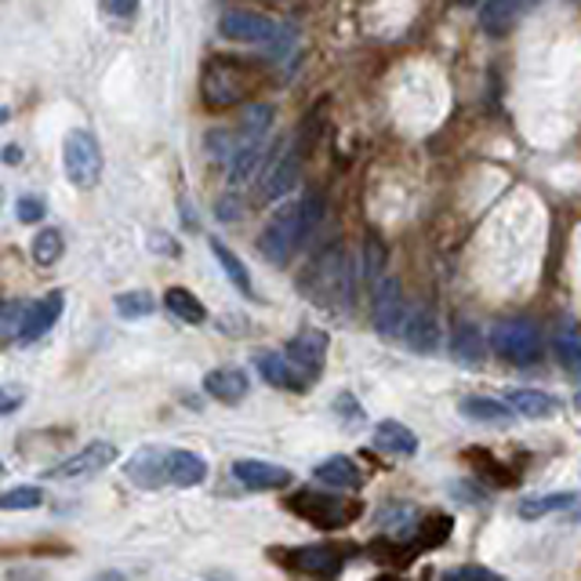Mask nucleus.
Wrapping results in <instances>:
<instances>
[{"instance_id": "2f4dec72", "label": "nucleus", "mask_w": 581, "mask_h": 581, "mask_svg": "<svg viewBox=\"0 0 581 581\" xmlns=\"http://www.w3.org/2000/svg\"><path fill=\"white\" fill-rule=\"evenodd\" d=\"M382 277H385V244L379 236H368V241H363V280L374 288Z\"/></svg>"}, {"instance_id": "37998d69", "label": "nucleus", "mask_w": 581, "mask_h": 581, "mask_svg": "<svg viewBox=\"0 0 581 581\" xmlns=\"http://www.w3.org/2000/svg\"><path fill=\"white\" fill-rule=\"evenodd\" d=\"M574 404H578V407H581V393H578V400H574Z\"/></svg>"}, {"instance_id": "f03ea898", "label": "nucleus", "mask_w": 581, "mask_h": 581, "mask_svg": "<svg viewBox=\"0 0 581 581\" xmlns=\"http://www.w3.org/2000/svg\"><path fill=\"white\" fill-rule=\"evenodd\" d=\"M262 84H266V73H262L255 62L230 59V55H214V59L204 62V70H200L204 106L214 113L241 106V102H247L251 95H258Z\"/></svg>"}, {"instance_id": "1a4fd4ad", "label": "nucleus", "mask_w": 581, "mask_h": 581, "mask_svg": "<svg viewBox=\"0 0 581 581\" xmlns=\"http://www.w3.org/2000/svg\"><path fill=\"white\" fill-rule=\"evenodd\" d=\"M117 462V448L113 443H88L84 451H77V454H70L66 462H59V465H51L48 473V480H84V476H95V473H102V469H109V465Z\"/></svg>"}, {"instance_id": "a19ab883", "label": "nucleus", "mask_w": 581, "mask_h": 581, "mask_svg": "<svg viewBox=\"0 0 581 581\" xmlns=\"http://www.w3.org/2000/svg\"><path fill=\"white\" fill-rule=\"evenodd\" d=\"M22 161V150H19V146H8V150H4V164H19Z\"/></svg>"}, {"instance_id": "473e14b6", "label": "nucleus", "mask_w": 581, "mask_h": 581, "mask_svg": "<svg viewBox=\"0 0 581 581\" xmlns=\"http://www.w3.org/2000/svg\"><path fill=\"white\" fill-rule=\"evenodd\" d=\"M22 321H26V305H19V302L0 305V346H8L11 338H19Z\"/></svg>"}, {"instance_id": "4c0bfd02", "label": "nucleus", "mask_w": 581, "mask_h": 581, "mask_svg": "<svg viewBox=\"0 0 581 581\" xmlns=\"http://www.w3.org/2000/svg\"><path fill=\"white\" fill-rule=\"evenodd\" d=\"M22 407V390L19 385H4L0 390V415H11V411H19Z\"/></svg>"}, {"instance_id": "b1692460", "label": "nucleus", "mask_w": 581, "mask_h": 581, "mask_svg": "<svg viewBox=\"0 0 581 581\" xmlns=\"http://www.w3.org/2000/svg\"><path fill=\"white\" fill-rule=\"evenodd\" d=\"M534 0H487L480 8V26L491 33V37H501V33L512 30V22L523 15V8H531Z\"/></svg>"}, {"instance_id": "a211bd4d", "label": "nucleus", "mask_w": 581, "mask_h": 581, "mask_svg": "<svg viewBox=\"0 0 581 581\" xmlns=\"http://www.w3.org/2000/svg\"><path fill=\"white\" fill-rule=\"evenodd\" d=\"M128 476L139 487H164L167 484V451L164 448H142L139 454H131Z\"/></svg>"}, {"instance_id": "4468645a", "label": "nucleus", "mask_w": 581, "mask_h": 581, "mask_svg": "<svg viewBox=\"0 0 581 581\" xmlns=\"http://www.w3.org/2000/svg\"><path fill=\"white\" fill-rule=\"evenodd\" d=\"M62 305H66V294L62 291H51L44 294L40 302L26 305V321H22V332H19V341L22 346H30V341L44 338L55 327V321L62 316Z\"/></svg>"}, {"instance_id": "39448f33", "label": "nucleus", "mask_w": 581, "mask_h": 581, "mask_svg": "<svg viewBox=\"0 0 581 581\" xmlns=\"http://www.w3.org/2000/svg\"><path fill=\"white\" fill-rule=\"evenodd\" d=\"M62 164H66V178L73 182L77 189H91L98 186L102 178V146L91 131L73 128L62 142Z\"/></svg>"}, {"instance_id": "9d476101", "label": "nucleus", "mask_w": 581, "mask_h": 581, "mask_svg": "<svg viewBox=\"0 0 581 581\" xmlns=\"http://www.w3.org/2000/svg\"><path fill=\"white\" fill-rule=\"evenodd\" d=\"M324 357H327V335L321 332V327H302V332L288 341V360L310 382H316V374H321Z\"/></svg>"}, {"instance_id": "cd10ccee", "label": "nucleus", "mask_w": 581, "mask_h": 581, "mask_svg": "<svg viewBox=\"0 0 581 581\" xmlns=\"http://www.w3.org/2000/svg\"><path fill=\"white\" fill-rule=\"evenodd\" d=\"M164 305H167V313L178 316L182 324H204V321H208V310H204V302L193 291H186V288H167Z\"/></svg>"}, {"instance_id": "0eeeda50", "label": "nucleus", "mask_w": 581, "mask_h": 581, "mask_svg": "<svg viewBox=\"0 0 581 581\" xmlns=\"http://www.w3.org/2000/svg\"><path fill=\"white\" fill-rule=\"evenodd\" d=\"M407 310H411V305L404 302L400 283H396L393 277H382L379 283H374L371 321H374V332H379L382 338H400L404 321H407Z\"/></svg>"}, {"instance_id": "412c9836", "label": "nucleus", "mask_w": 581, "mask_h": 581, "mask_svg": "<svg viewBox=\"0 0 581 581\" xmlns=\"http://www.w3.org/2000/svg\"><path fill=\"white\" fill-rule=\"evenodd\" d=\"M553 349H556V360H560V368L567 374H581V324L578 321L563 316V321L556 324Z\"/></svg>"}, {"instance_id": "7c9ffc66", "label": "nucleus", "mask_w": 581, "mask_h": 581, "mask_svg": "<svg viewBox=\"0 0 581 581\" xmlns=\"http://www.w3.org/2000/svg\"><path fill=\"white\" fill-rule=\"evenodd\" d=\"M156 310L153 294L150 291H124L117 294V313L124 321H142V316H150Z\"/></svg>"}, {"instance_id": "423d86ee", "label": "nucleus", "mask_w": 581, "mask_h": 581, "mask_svg": "<svg viewBox=\"0 0 581 581\" xmlns=\"http://www.w3.org/2000/svg\"><path fill=\"white\" fill-rule=\"evenodd\" d=\"M288 506L299 512L302 520H310V523H316V527H327V531L346 527V523L357 520V512H360L357 501L327 495V487H321V491H299Z\"/></svg>"}, {"instance_id": "f3484780", "label": "nucleus", "mask_w": 581, "mask_h": 581, "mask_svg": "<svg viewBox=\"0 0 581 581\" xmlns=\"http://www.w3.org/2000/svg\"><path fill=\"white\" fill-rule=\"evenodd\" d=\"M313 476H316V484L327 487V491H360L363 487L360 465L352 458H346V454H335V458L321 462L313 469Z\"/></svg>"}, {"instance_id": "c9c22d12", "label": "nucleus", "mask_w": 581, "mask_h": 581, "mask_svg": "<svg viewBox=\"0 0 581 581\" xmlns=\"http://www.w3.org/2000/svg\"><path fill=\"white\" fill-rule=\"evenodd\" d=\"M15 214H19V222H40L44 214H48V204H44L40 197H19L15 204Z\"/></svg>"}, {"instance_id": "72a5a7b5", "label": "nucleus", "mask_w": 581, "mask_h": 581, "mask_svg": "<svg viewBox=\"0 0 581 581\" xmlns=\"http://www.w3.org/2000/svg\"><path fill=\"white\" fill-rule=\"evenodd\" d=\"M44 501V491L40 487H11V491L0 495V509H37Z\"/></svg>"}, {"instance_id": "e433bc0d", "label": "nucleus", "mask_w": 581, "mask_h": 581, "mask_svg": "<svg viewBox=\"0 0 581 581\" xmlns=\"http://www.w3.org/2000/svg\"><path fill=\"white\" fill-rule=\"evenodd\" d=\"M440 581H501L495 571H487V567L473 563V567H454V571H448Z\"/></svg>"}, {"instance_id": "c85d7f7f", "label": "nucleus", "mask_w": 581, "mask_h": 581, "mask_svg": "<svg viewBox=\"0 0 581 581\" xmlns=\"http://www.w3.org/2000/svg\"><path fill=\"white\" fill-rule=\"evenodd\" d=\"M574 501H578L574 495H542V498H527V501H520V516H523V520H542V516H549V512L571 509Z\"/></svg>"}, {"instance_id": "4be33fe9", "label": "nucleus", "mask_w": 581, "mask_h": 581, "mask_svg": "<svg viewBox=\"0 0 581 581\" xmlns=\"http://www.w3.org/2000/svg\"><path fill=\"white\" fill-rule=\"evenodd\" d=\"M208 480V462L193 451H167V484L197 487Z\"/></svg>"}, {"instance_id": "79ce46f5", "label": "nucleus", "mask_w": 581, "mask_h": 581, "mask_svg": "<svg viewBox=\"0 0 581 581\" xmlns=\"http://www.w3.org/2000/svg\"><path fill=\"white\" fill-rule=\"evenodd\" d=\"M4 120H8V109H4V106H0V124H4Z\"/></svg>"}, {"instance_id": "f704fd0d", "label": "nucleus", "mask_w": 581, "mask_h": 581, "mask_svg": "<svg viewBox=\"0 0 581 581\" xmlns=\"http://www.w3.org/2000/svg\"><path fill=\"white\" fill-rule=\"evenodd\" d=\"M448 534H451V516H426V520H421L418 542L421 545H440Z\"/></svg>"}, {"instance_id": "c03bdc74", "label": "nucleus", "mask_w": 581, "mask_h": 581, "mask_svg": "<svg viewBox=\"0 0 581 581\" xmlns=\"http://www.w3.org/2000/svg\"><path fill=\"white\" fill-rule=\"evenodd\" d=\"M0 473H4V462H0Z\"/></svg>"}, {"instance_id": "f257e3e1", "label": "nucleus", "mask_w": 581, "mask_h": 581, "mask_svg": "<svg viewBox=\"0 0 581 581\" xmlns=\"http://www.w3.org/2000/svg\"><path fill=\"white\" fill-rule=\"evenodd\" d=\"M321 214H324V200L316 197V193H310V197H302L294 204H283L258 236L262 258H266L269 266H288V262L294 258V251L313 236Z\"/></svg>"}, {"instance_id": "6e6552de", "label": "nucleus", "mask_w": 581, "mask_h": 581, "mask_svg": "<svg viewBox=\"0 0 581 581\" xmlns=\"http://www.w3.org/2000/svg\"><path fill=\"white\" fill-rule=\"evenodd\" d=\"M219 33L225 40H241V44H272L283 33L269 15H258V11L247 8H230L219 19Z\"/></svg>"}, {"instance_id": "2eb2a0df", "label": "nucleus", "mask_w": 581, "mask_h": 581, "mask_svg": "<svg viewBox=\"0 0 581 581\" xmlns=\"http://www.w3.org/2000/svg\"><path fill=\"white\" fill-rule=\"evenodd\" d=\"M400 338L411 346L415 352H437L440 349V321L437 313L426 310V305H411L407 310V321H404V332Z\"/></svg>"}, {"instance_id": "393cba45", "label": "nucleus", "mask_w": 581, "mask_h": 581, "mask_svg": "<svg viewBox=\"0 0 581 581\" xmlns=\"http://www.w3.org/2000/svg\"><path fill=\"white\" fill-rule=\"evenodd\" d=\"M458 415L484 421V426H509L516 411H512L506 400H495V396H465V400L458 404Z\"/></svg>"}, {"instance_id": "c756f323", "label": "nucleus", "mask_w": 581, "mask_h": 581, "mask_svg": "<svg viewBox=\"0 0 581 581\" xmlns=\"http://www.w3.org/2000/svg\"><path fill=\"white\" fill-rule=\"evenodd\" d=\"M62 251H66V241L59 230H40L37 241H33V262H37L40 269H51L55 262L62 258Z\"/></svg>"}, {"instance_id": "20e7f679", "label": "nucleus", "mask_w": 581, "mask_h": 581, "mask_svg": "<svg viewBox=\"0 0 581 581\" xmlns=\"http://www.w3.org/2000/svg\"><path fill=\"white\" fill-rule=\"evenodd\" d=\"M491 346L501 360L516 363V368H531V363L542 360L545 338L538 332V324L531 321H501L491 332Z\"/></svg>"}, {"instance_id": "a878e982", "label": "nucleus", "mask_w": 581, "mask_h": 581, "mask_svg": "<svg viewBox=\"0 0 581 581\" xmlns=\"http://www.w3.org/2000/svg\"><path fill=\"white\" fill-rule=\"evenodd\" d=\"M506 404L520 418H549L556 411V400L549 393H542V390H509Z\"/></svg>"}, {"instance_id": "ddd939ff", "label": "nucleus", "mask_w": 581, "mask_h": 581, "mask_svg": "<svg viewBox=\"0 0 581 581\" xmlns=\"http://www.w3.org/2000/svg\"><path fill=\"white\" fill-rule=\"evenodd\" d=\"M291 567L316 581H332L341 574V567H346V556H341L335 545H310V549L291 553Z\"/></svg>"}, {"instance_id": "58836bf2", "label": "nucleus", "mask_w": 581, "mask_h": 581, "mask_svg": "<svg viewBox=\"0 0 581 581\" xmlns=\"http://www.w3.org/2000/svg\"><path fill=\"white\" fill-rule=\"evenodd\" d=\"M109 15H120V19H131L135 8H139V0H106Z\"/></svg>"}, {"instance_id": "dca6fc26", "label": "nucleus", "mask_w": 581, "mask_h": 581, "mask_svg": "<svg viewBox=\"0 0 581 581\" xmlns=\"http://www.w3.org/2000/svg\"><path fill=\"white\" fill-rule=\"evenodd\" d=\"M233 476L241 480L247 491H280V487L291 484V473L283 469V465H272V462H233Z\"/></svg>"}, {"instance_id": "bb28decb", "label": "nucleus", "mask_w": 581, "mask_h": 581, "mask_svg": "<svg viewBox=\"0 0 581 581\" xmlns=\"http://www.w3.org/2000/svg\"><path fill=\"white\" fill-rule=\"evenodd\" d=\"M211 255L219 258V266H222V272H225V277H230V283H233V288L241 291L244 299H255V288H251V272H247V266H244L241 258L233 255L230 247H225V244L219 241V236H211Z\"/></svg>"}, {"instance_id": "f8f14e48", "label": "nucleus", "mask_w": 581, "mask_h": 581, "mask_svg": "<svg viewBox=\"0 0 581 581\" xmlns=\"http://www.w3.org/2000/svg\"><path fill=\"white\" fill-rule=\"evenodd\" d=\"M255 368H258L262 379L272 385V390L305 393V390L313 385V382L305 379V374L288 360V352H258V357H255Z\"/></svg>"}, {"instance_id": "5701e85b", "label": "nucleus", "mask_w": 581, "mask_h": 581, "mask_svg": "<svg viewBox=\"0 0 581 581\" xmlns=\"http://www.w3.org/2000/svg\"><path fill=\"white\" fill-rule=\"evenodd\" d=\"M448 346H451V357L458 360V363H469V368H473V363H480L484 352H487L480 327L469 324V321H454Z\"/></svg>"}, {"instance_id": "6ab92c4d", "label": "nucleus", "mask_w": 581, "mask_h": 581, "mask_svg": "<svg viewBox=\"0 0 581 581\" xmlns=\"http://www.w3.org/2000/svg\"><path fill=\"white\" fill-rule=\"evenodd\" d=\"M204 390L222 404H241L251 385H247V374L241 368H214L204 374Z\"/></svg>"}, {"instance_id": "aec40b11", "label": "nucleus", "mask_w": 581, "mask_h": 581, "mask_svg": "<svg viewBox=\"0 0 581 581\" xmlns=\"http://www.w3.org/2000/svg\"><path fill=\"white\" fill-rule=\"evenodd\" d=\"M374 448L385 454H396V458H411V454H418V437L404 426V421L385 418L374 426Z\"/></svg>"}, {"instance_id": "9b49d317", "label": "nucleus", "mask_w": 581, "mask_h": 581, "mask_svg": "<svg viewBox=\"0 0 581 581\" xmlns=\"http://www.w3.org/2000/svg\"><path fill=\"white\" fill-rule=\"evenodd\" d=\"M299 171H302V156L288 150V153H277L272 156V164H266V175L258 182V200H280L283 193L294 189V182H299Z\"/></svg>"}, {"instance_id": "7ed1b4c3", "label": "nucleus", "mask_w": 581, "mask_h": 581, "mask_svg": "<svg viewBox=\"0 0 581 581\" xmlns=\"http://www.w3.org/2000/svg\"><path fill=\"white\" fill-rule=\"evenodd\" d=\"M302 291L321 305H349L357 299V269H352L341 244L327 247L321 258H313V266L302 277Z\"/></svg>"}, {"instance_id": "ea45409f", "label": "nucleus", "mask_w": 581, "mask_h": 581, "mask_svg": "<svg viewBox=\"0 0 581 581\" xmlns=\"http://www.w3.org/2000/svg\"><path fill=\"white\" fill-rule=\"evenodd\" d=\"M219 219L222 222H233L236 219V200H222L219 204Z\"/></svg>"}]
</instances>
